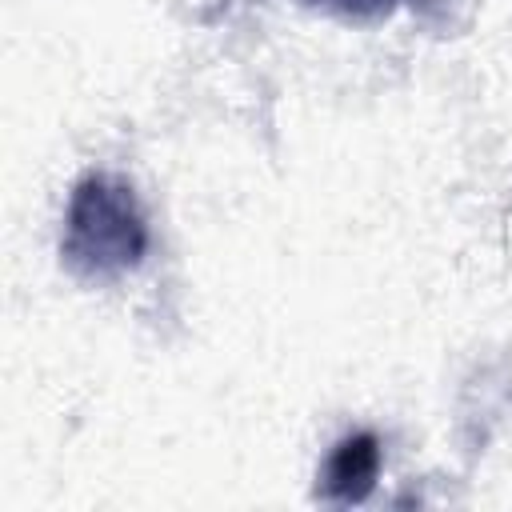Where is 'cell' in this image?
<instances>
[{
	"label": "cell",
	"instance_id": "obj_2",
	"mask_svg": "<svg viewBox=\"0 0 512 512\" xmlns=\"http://www.w3.org/2000/svg\"><path fill=\"white\" fill-rule=\"evenodd\" d=\"M380 440L376 432H348L340 436L324 464H320V480H316V496L328 500V504H364L376 488V476H380Z\"/></svg>",
	"mask_w": 512,
	"mask_h": 512
},
{
	"label": "cell",
	"instance_id": "obj_3",
	"mask_svg": "<svg viewBox=\"0 0 512 512\" xmlns=\"http://www.w3.org/2000/svg\"><path fill=\"white\" fill-rule=\"evenodd\" d=\"M316 4H324V8H332V12H340V16H380V12H388L396 0H316Z\"/></svg>",
	"mask_w": 512,
	"mask_h": 512
},
{
	"label": "cell",
	"instance_id": "obj_1",
	"mask_svg": "<svg viewBox=\"0 0 512 512\" xmlns=\"http://www.w3.org/2000/svg\"><path fill=\"white\" fill-rule=\"evenodd\" d=\"M152 248L148 216L136 188L116 172H88L72 184L64 208L60 256L80 280H120L144 264Z\"/></svg>",
	"mask_w": 512,
	"mask_h": 512
}]
</instances>
